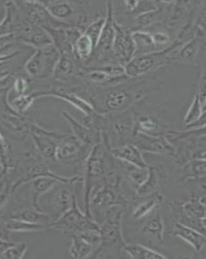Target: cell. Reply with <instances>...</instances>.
Returning <instances> with one entry per match:
<instances>
[{
  "label": "cell",
  "instance_id": "obj_1",
  "mask_svg": "<svg viewBox=\"0 0 206 259\" xmlns=\"http://www.w3.org/2000/svg\"><path fill=\"white\" fill-rule=\"evenodd\" d=\"M163 84L156 75L149 74L129 78L124 82L111 87L88 85L85 99L99 114L117 117L160 90Z\"/></svg>",
  "mask_w": 206,
  "mask_h": 259
},
{
  "label": "cell",
  "instance_id": "obj_2",
  "mask_svg": "<svg viewBox=\"0 0 206 259\" xmlns=\"http://www.w3.org/2000/svg\"><path fill=\"white\" fill-rule=\"evenodd\" d=\"M110 136L108 132H102L100 142L92 147L83 167L84 184V206L85 214L92 218L90 211V198L92 190L111 173L117 170L114 157L112 156Z\"/></svg>",
  "mask_w": 206,
  "mask_h": 259
},
{
  "label": "cell",
  "instance_id": "obj_3",
  "mask_svg": "<svg viewBox=\"0 0 206 259\" xmlns=\"http://www.w3.org/2000/svg\"><path fill=\"white\" fill-rule=\"evenodd\" d=\"M124 207H114L107 210L99 224L101 243L91 258H121L125 242L122 232Z\"/></svg>",
  "mask_w": 206,
  "mask_h": 259
},
{
  "label": "cell",
  "instance_id": "obj_4",
  "mask_svg": "<svg viewBox=\"0 0 206 259\" xmlns=\"http://www.w3.org/2000/svg\"><path fill=\"white\" fill-rule=\"evenodd\" d=\"M120 183L121 177L115 171L92 190L90 198L91 216L94 213L97 216H102V221L106 212L111 208L125 207L128 204V199L120 191Z\"/></svg>",
  "mask_w": 206,
  "mask_h": 259
},
{
  "label": "cell",
  "instance_id": "obj_5",
  "mask_svg": "<svg viewBox=\"0 0 206 259\" xmlns=\"http://www.w3.org/2000/svg\"><path fill=\"white\" fill-rule=\"evenodd\" d=\"M42 3L55 19L70 26L78 27L83 31L96 19L90 13L91 2L44 1Z\"/></svg>",
  "mask_w": 206,
  "mask_h": 259
},
{
  "label": "cell",
  "instance_id": "obj_6",
  "mask_svg": "<svg viewBox=\"0 0 206 259\" xmlns=\"http://www.w3.org/2000/svg\"><path fill=\"white\" fill-rule=\"evenodd\" d=\"M113 130L120 140L125 144H131L141 151L156 154L170 155L174 158L175 150L165 137H156L138 133L131 127L122 123L113 124Z\"/></svg>",
  "mask_w": 206,
  "mask_h": 259
},
{
  "label": "cell",
  "instance_id": "obj_7",
  "mask_svg": "<svg viewBox=\"0 0 206 259\" xmlns=\"http://www.w3.org/2000/svg\"><path fill=\"white\" fill-rule=\"evenodd\" d=\"M181 46L175 40L172 45L161 52L134 57L124 66L127 77L136 78L153 73L157 69L173 63Z\"/></svg>",
  "mask_w": 206,
  "mask_h": 259
},
{
  "label": "cell",
  "instance_id": "obj_8",
  "mask_svg": "<svg viewBox=\"0 0 206 259\" xmlns=\"http://www.w3.org/2000/svg\"><path fill=\"white\" fill-rule=\"evenodd\" d=\"M176 222L194 229L205 235V196L193 194L183 202L171 203Z\"/></svg>",
  "mask_w": 206,
  "mask_h": 259
},
{
  "label": "cell",
  "instance_id": "obj_9",
  "mask_svg": "<svg viewBox=\"0 0 206 259\" xmlns=\"http://www.w3.org/2000/svg\"><path fill=\"white\" fill-rule=\"evenodd\" d=\"M76 183L78 182H59L43 195L46 198L41 210L49 217L50 223L60 218L73 206L76 200Z\"/></svg>",
  "mask_w": 206,
  "mask_h": 259
},
{
  "label": "cell",
  "instance_id": "obj_10",
  "mask_svg": "<svg viewBox=\"0 0 206 259\" xmlns=\"http://www.w3.org/2000/svg\"><path fill=\"white\" fill-rule=\"evenodd\" d=\"M92 148L83 144L73 134L65 133L58 143L56 161L83 172L85 160Z\"/></svg>",
  "mask_w": 206,
  "mask_h": 259
},
{
  "label": "cell",
  "instance_id": "obj_11",
  "mask_svg": "<svg viewBox=\"0 0 206 259\" xmlns=\"http://www.w3.org/2000/svg\"><path fill=\"white\" fill-rule=\"evenodd\" d=\"M49 224L50 229L60 231L68 237L88 230L99 229V224L96 221L80 209L76 200L68 211Z\"/></svg>",
  "mask_w": 206,
  "mask_h": 259
},
{
  "label": "cell",
  "instance_id": "obj_12",
  "mask_svg": "<svg viewBox=\"0 0 206 259\" xmlns=\"http://www.w3.org/2000/svg\"><path fill=\"white\" fill-rule=\"evenodd\" d=\"M60 53L53 45L38 49L25 64V70L30 77L39 80L53 78Z\"/></svg>",
  "mask_w": 206,
  "mask_h": 259
},
{
  "label": "cell",
  "instance_id": "obj_13",
  "mask_svg": "<svg viewBox=\"0 0 206 259\" xmlns=\"http://www.w3.org/2000/svg\"><path fill=\"white\" fill-rule=\"evenodd\" d=\"M29 131L38 154L50 166L57 163L56 151L58 143L65 133L48 131L36 124H31Z\"/></svg>",
  "mask_w": 206,
  "mask_h": 259
},
{
  "label": "cell",
  "instance_id": "obj_14",
  "mask_svg": "<svg viewBox=\"0 0 206 259\" xmlns=\"http://www.w3.org/2000/svg\"><path fill=\"white\" fill-rule=\"evenodd\" d=\"M20 10L30 24L42 27L45 29L65 28L70 25L55 19L42 2H21Z\"/></svg>",
  "mask_w": 206,
  "mask_h": 259
},
{
  "label": "cell",
  "instance_id": "obj_15",
  "mask_svg": "<svg viewBox=\"0 0 206 259\" xmlns=\"http://www.w3.org/2000/svg\"><path fill=\"white\" fill-rule=\"evenodd\" d=\"M115 28L113 52L119 63L125 66L135 57V45L132 36L133 29L119 24L116 20Z\"/></svg>",
  "mask_w": 206,
  "mask_h": 259
},
{
  "label": "cell",
  "instance_id": "obj_16",
  "mask_svg": "<svg viewBox=\"0 0 206 259\" xmlns=\"http://www.w3.org/2000/svg\"><path fill=\"white\" fill-rule=\"evenodd\" d=\"M71 238L69 253L72 257L78 259L91 258L101 240L99 229L84 231Z\"/></svg>",
  "mask_w": 206,
  "mask_h": 259
},
{
  "label": "cell",
  "instance_id": "obj_17",
  "mask_svg": "<svg viewBox=\"0 0 206 259\" xmlns=\"http://www.w3.org/2000/svg\"><path fill=\"white\" fill-rule=\"evenodd\" d=\"M130 126L134 131L146 135L165 137L171 130L152 113H134Z\"/></svg>",
  "mask_w": 206,
  "mask_h": 259
},
{
  "label": "cell",
  "instance_id": "obj_18",
  "mask_svg": "<svg viewBox=\"0 0 206 259\" xmlns=\"http://www.w3.org/2000/svg\"><path fill=\"white\" fill-rule=\"evenodd\" d=\"M62 116L70 126L73 133L72 134L83 144L92 147L96 143L100 142L102 138V131L90 128L85 124L81 123L66 111L62 112Z\"/></svg>",
  "mask_w": 206,
  "mask_h": 259
},
{
  "label": "cell",
  "instance_id": "obj_19",
  "mask_svg": "<svg viewBox=\"0 0 206 259\" xmlns=\"http://www.w3.org/2000/svg\"><path fill=\"white\" fill-rule=\"evenodd\" d=\"M205 37L196 36L187 41L178 51L173 65H193L198 62V58L205 49Z\"/></svg>",
  "mask_w": 206,
  "mask_h": 259
},
{
  "label": "cell",
  "instance_id": "obj_20",
  "mask_svg": "<svg viewBox=\"0 0 206 259\" xmlns=\"http://www.w3.org/2000/svg\"><path fill=\"white\" fill-rule=\"evenodd\" d=\"M164 202V196L159 191L144 197H134L132 217L136 221H142L160 209Z\"/></svg>",
  "mask_w": 206,
  "mask_h": 259
},
{
  "label": "cell",
  "instance_id": "obj_21",
  "mask_svg": "<svg viewBox=\"0 0 206 259\" xmlns=\"http://www.w3.org/2000/svg\"><path fill=\"white\" fill-rule=\"evenodd\" d=\"M165 178L166 170L163 165L160 164L148 165L147 177L142 184L135 189V197H144L158 191Z\"/></svg>",
  "mask_w": 206,
  "mask_h": 259
},
{
  "label": "cell",
  "instance_id": "obj_22",
  "mask_svg": "<svg viewBox=\"0 0 206 259\" xmlns=\"http://www.w3.org/2000/svg\"><path fill=\"white\" fill-rule=\"evenodd\" d=\"M172 235L184 240L197 253L205 249V235L190 227L175 222L173 224Z\"/></svg>",
  "mask_w": 206,
  "mask_h": 259
},
{
  "label": "cell",
  "instance_id": "obj_23",
  "mask_svg": "<svg viewBox=\"0 0 206 259\" xmlns=\"http://www.w3.org/2000/svg\"><path fill=\"white\" fill-rule=\"evenodd\" d=\"M111 152L116 159L125 163L141 168H147L148 165L143 156V152L131 144H124L111 147Z\"/></svg>",
  "mask_w": 206,
  "mask_h": 259
},
{
  "label": "cell",
  "instance_id": "obj_24",
  "mask_svg": "<svg viewBox=\"0 0 206 259\" xmlns=\"http://www.w3.org/2000/svg\"><path fill=\"white\" fill-rule=\"evenodd\" d=\"M143 220L145 221L141 227L142 234L163 244L165 239L166 228L161 208Z\"/></svg>",
  "mask_w": 206,
  "mask_h": 259
},
{
  "label": "cell",
  "instance_id": "obj_25",
  "mask_svg": "<svg viewBox=\"0 0 206 259\" xmlns=\"http://www.w3.org/2000/svg\"><path fill=\"white\" fill-rule=\"evenodd\" d=\"M21 38L24 42L35 48L36 50L53 45L48 32L37 25L31 24L27 27L22 32Z\"/></svg>",
  "mask_w": 206,
  "mask_h": 259
},
{
  "label": "cell",
  "instance_id": "obj_26",
  "mask_svg": "<svg viewBox=\"0 0 206 259\" xmlns=\"http://www.w3.org/2000/svg\"><path fill=\"white\" fill-rule=\"evenodd\" d=\"M135 45V57L159 52L151 32L145 29H135L132 32Z\"/></svg>",
  "mask_w": 206,
  "mask_h": 259
},
{
  "label": "cell",
  "instance_id": "obj_27",
  "mask_svg": "<svg viewBox=\"0 0 206 259\" xmlns=\"http://www.w3.org/2000/svg\"><path fill=\"white\" fill-rule=\"evenodd\" d=\"M182 166V180L184 182L205 183V159H191Z\"/></svg>",
  "mask_w": 206,
  "mask_h": 259
},
{
  "label": "cell",
  "instance_id": "obj_28",
  "mask_svg": "<svg viewBox=\"0 0 206 259\" xmlns=\"http://www.w3.org/2000/svg\"><path fill=\"white\" fill-rule=\"evenodd\" d=\"M95 49L96 45L92 39L83 32L74 46V55L80 64L83 66L91 59Z\"/></svg>",
  "mask_w": 206,
  "mask_h": 259
},
{
  "label": "cell",
  "instance_id": "obj_29",
  "mask_svg": "<svg viewBox=\"0 0 206 259\" xmlns=\"http://www.w3.org/2000/svg\"><path fill=\"white\" fill-rule=\"evenodd\" d=\"M123 252L129 257L135 259H163L168 258L160 252L150 248L149 247L140 244H126L124 247Z\"/></svg>",
  "mask_w": 206,
  "mask_h": 259
},
{
  "label": "cell",
  "instance_id": "obj_30",
  "mask_svg": "<svg viewBox=\"0 0 206 259\" xmlns=\"http://www.w3.org/2000/svg\"><path fill=\"white\" fill-rule=\"evenodd\" d=\"M5 228L13 232H39L50 229L49 224L31 223L15 219H8L4 223Z\"/></svg>",
  "mask_w": 206,
  "mask_h": 259
},
{
  "label": "cell",
  "instance_id": "obj_31",
  "mask_svg": "<svg viewBox=\"0 0 206 259\" xmlns=\"http://www.w3.org/2000/svg\"><path fill=\"white\" fill-rule=\"evenodd\" d=\"M126 167L125 168V175H126L127 179L135 187V189L140 186L144 181L145 178L147 175V167L145 168H141L136 167L135 166L129 165V164L125 163Z\"/></svg>",
  "mask_w": 206,
  "mask_h": 259
},
{
  "label": "cell",
  "instance_id": "obj_32",
  "mask_svg": "<svg viewBox=\"0 0 206 259\" xmlns=\"http://www.w3.org/2000/svg\"><path fill=\"white\" fill-rule=\"evenodd\" d=\"M104 22H105V17H98L88 25L83 31L85 34H87L92 39L94 45H96V48L102 31Z\"/></svg>",
  "mask_w": 206,
  "mask_h": 259
},
{
  "label": "cell",
  "instance_id": "obj_33",
  "mask_svg": "<svg viewBox=\"0 0 206 259\" xmlns=\"http://www.w3.org/2000/svg\"><path fill=\"white\" fill-rule=\"evenodd\" d=\"M27 250V246L25 243H20L9 246L0 255L1 258H22L24 257Z\"/></svg>",
  "mask_w": 206,
  "mask_h": 259
},
{
  "label": "cell",
  "instance_id": "obj_34",
  "mask_svg": "<svg viewBox=\"0 0 206 259\" xmlns=\"http://www.w3.org/2000/svg\"><path fill=\"white\" fill-rule=\"evenodd\" d=\"M14 243L8 241V240H4L0 238V255L2 252L6 250L8 247L13 245Z\"/></svg>",
  "mask_w": 206,
  "mask_h": 259
},
{
  "label": "cell",
  "instance_id": "obj_35",
  "mask_svg": "<svg viewBox=\"0 0 206 259\" xmlns=\"http://www.w3.org/2000/svg\"><path fill=\"white\" fill-rule=\"evenodd\" d=\"M9 57L8 56H0V62L4 61L5 60L8 59Z\"/></svg>",
  "mask_w": 206,
  "mask_h": 259
}]
</instances>
